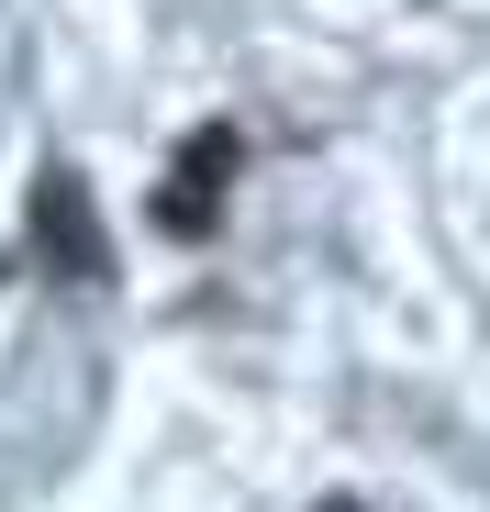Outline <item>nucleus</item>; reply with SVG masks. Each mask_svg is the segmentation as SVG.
Returning a JSON list of instances; mask_svg holds the SVG:
<instances>
[{
  "label": "nucleus",
  "mask_w": 490,
  "mask_h": 512,
  "mask_svg": "<svg viewBox=\"0 0 490 512\" xmlns=\"http://www.w3.org/2000/svg\"><path fill=\"white\" fill-rule=\"evenodd\" d=\"M34 234L67 245V279H101V268H112V245H101V223H90V179H78V167H45V179H34Z\"/></svg>",
  "instance_id": "1"
},
{
  "label": "nucleus",
  "mask_w": 490,
  "mask_h": 512,
  "mask_svg": "<svg viewBox=\"0 0 490 512\" xmlns=\"http://www.w3.org/2000/svg\"><path fill=\"white\" fill-rule=\"evenodd\" d=\"M312 512H357V501H312Z\"/></svg>",
  "instance_id": "2"
}]
</instances>
